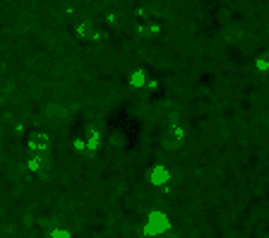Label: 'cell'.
I'll list each match as a JSON object with an SVG mask.
<instances>
[{
    "label": "cell",
    "instance_id": "obj_1",
    "mask_svg": "<svg viewBox=\"0 0 269 238\" xmlns=\"http://www.w3.org/2000/svg\"><path fill=\"white\" fill-rule=\"evenodd\" d=\"M101 32H104V24L96 22L94 17H79L75 24L70 27V34L77 41H82V43H96L99 37H101Z\"/></svg>",
    "mask_w": 269,
    "mask_h": 238
},
{
    "label": "cell",
    "instance_id": "obj_2",
    "mask_svg": "<svg viewBox=\"0 0 269 238\" xmlns=\"http://www.w3.org/2000/svg\"><path fill=\"white\" fill-rule=\"evenodd\" d=\"M27 152H41V154H53V137L48 130L36 128L27 135Z\"/></svg>",
    "mask_w": 269,
    "mask_h": 238
},
{
    "label": "cell",
    "instance_id": "obj_3",
    "mask_svg": "<svg viewBox=\"0 0 269 238\" xmlns=\"http://www.w3.org/2000/svg\"><path fill=\"white\" fill-rule=\"evenodd\" d=\"M171 178H173V171H171V166L163 164V161L152 164L149 171H147V183H149L152 188H163L166 183H171Z\"/></svg>",
    "mask_w": 269,
    "mask_h": 238
},
{
    "label": "cell",
    "instance_id": "obj_4",
    "mask_svg": "<svg viewBox=\"0 0 269 238\" xmlns=\"http://www.w3.org/2000/svg\"><path fill=\"white\" fill-rule=\"evenodd\" d=\"M147 79H149V73H147L144 68H132V70L127 73V77H125V84H127L130 89H135V92H142L144 84H147Z\"/></svg>",
    "mask_w": 269,
    "mask_h": 238
},
{
    "label": "cell",
    "instance_id": "obj_5",
    "mask_svg": "<svg viewBox=\"0 0 269 238\" xmlns=\"http://www.w3.org/2000/svg\"><path fill=\"white\" fill-rule=\"evenodd\" d=\"M252 73L260 75V77H267L269 75V51H260L252 58Z\"/></svg>",
    "mask_w": 269,
    "mask_h": 238
},
{
    "label": "cell",
    "instance_id": "obj_6",
    "mask_svg": "<svg viewBox=\"0 0 269 238\" xmlns=\"http://www.w3.org/2000/svg\"><path fill=\"white\" fill-rule=\"evenodd\" d=\"M46 236L48 238H72L75 231H72L68 224H55V226H51V229L46 231Z\"/></svg>",
    "mask_w": 269,
    "mask_h": 238
},
{
    "label": "cell",
    "instance_id": "obj_7",
    "mask_svg": "<svg viewBox=\"0 0 269 238\" xmlns=\"http://www.w3.org/2000/svg\"><path fill=\"white\" fill-rule=\"evenodd\" d=\"M70 152H72V154H77V157L87 154V140H84L82 135H75V137L70 140Z\"/></svg>",
    "mask_w": 269,
    "mask_h": 238
}]
</instances>
